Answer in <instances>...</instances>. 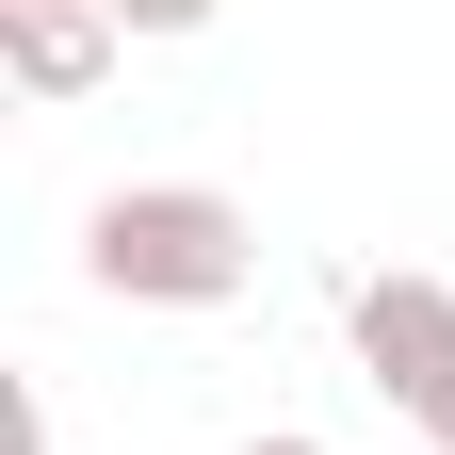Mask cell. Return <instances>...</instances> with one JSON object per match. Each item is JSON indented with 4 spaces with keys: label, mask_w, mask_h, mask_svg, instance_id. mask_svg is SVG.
Returning <instances> with one entry per match:
<instances>
[{
    "label": "cell",
    "mask_w": 455,
    "mask_h": 455,
    "mask_svg": "<svg viewBox=\"0 0 455 455\" xmlns=\"http://www.w3.org/2000/svg\"><path fill=\"white\" fill-rule=\"evenodd\" d=\"M114 33H212V0H98Z\"/></svg>",
    "instance_id": "277c9868"
},
{
    "label": "cell",
    "mask_w": 455,
    "mask_h": 455,
    "mask_svg": "<svg viewBox=\"0 0 455 455\" xmlns=\"http://www.w3.org/2000/svg\"><path fill=\"white\" fill-rule=\"evenodd\" d=\"M0 455H49V390H17V407H0Z\"/></svg>",
    "instance_id": "5b68a950"
},
{
    "label": "cell",
    "mask_w": 455,
    "mask_h": 455,
    "mask_svg": "<svg viewBox=\"0 0 455 455\" xmlns=\"http://www.w3.org/2000/svg\"><path fill=\"white\" fill-rule=\"evenodd\" d=\"M244 455H325V439H309V423H276V439H244Z\"/></svg>",
    "instance_id": "8992f818"
},
{
    "label": "cell",
    "mask_w": 455,
    "mask_h": 455,
    "mask_svg": "<svg viewBox=\"0 0 455 455\" xmlns=\"http://www.w3.org/2000/svg\"><path fill=\"white\" fill-rule=\"evenodd\" d=\"M82 276L114 309H228L260 276V228H244V196H212V180H114L82 212Z\"/></svg>",
    "instance_id": "6da1fadb"
},
{
    "label": "cell",
    "mask_w": 455,
    "mask_h": 455,
    "mask_svg": "<svg viewBox=\"0 0 455 455\" xmlns=\"http://www.w3.org/2000/svg\"><path fill=\"white\" fill-rule=\"evenodd\" d=\"M114 49H131V33H114L98 0H0V66H17V98H49V114L98 98V82H114Z\"/></svg>",
    "instance_id": "3957f363"
},
{
    "label": "cell",
    "mask_w": 455,
    "mask_h": 455,
    "mask_svg": "<svg viewBox=\"0 0 455 455\" xmlns=\"http://www.w3.org/2000/svg\"><path fill=\"white\" fill-rule=\"evenodd\" d=\"M358 374L423 423V455H455V276H341Z\"/></svg>",
    "instance_id": "7a4b0ae2"
}]
</instances>
